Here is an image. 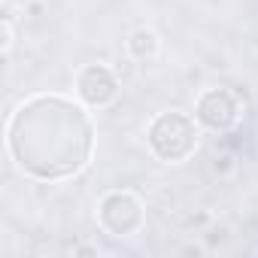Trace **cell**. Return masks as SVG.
I'll return each instance as SVG.
<instances>
[{
    "mask_svg": "<svg viewBox=\"0 0 258 258\" xmlns=\"http://www.w3.org/2000/svg\"><path fill=\"white\" fill-rule=\"evenodd\" d=\"M7 149L16 167L34 179L76 176L94 152L88 106L61 94L28 97L7 121Z\"/></svg>",
    "mask_w": 258,
    "mask_h": 258,
    "instance_id": "cell-1",
    "label": "cell"
},
{
    "mask_svg": "<svg viewBox=\"0 0 258 258\" xmlns=\"http://www.w3.org/2000/svg\"><path fill=\"white\" fill-rule=\"evenodd\" d=\"M198 140H201L198 118L188 115V112H179V109L158 112L146 127L149 152L158 161H167V164H179V161L191 158L198 152Z\"/></svg>",
    "mask_w": 258,
    "mask_h": 258,
    "instance_id": "cell-2",
    "label": "cell"
},
{
    "mask_svg": "<svg viewBox=\"0 0 258 258\" xmlns=\"http://www.w3.org/2000/svg\"><path fill=\"white\" fill-rule=\"evenodd\" d=\"M97 225L109 234V237H134L143 231L146 225V207L143 201L134 195V191H127V188H112L100 198L97 204Z\"/></svg>",
    "mask_w": 258,
    "mask_h": 258,
    "instance_id": "cell-3",
    "label": "cell"
},
{
    "mask_svg": "<svg viewBox=\"0 0 258 258\" xmlns=\"http://www.w3.org/2000/svg\"><path fill=\"white\" fill-rule=\"evenodd\" d=\"M240 115H243V103H240L237 91H231V88H207L195 103L198 124L213 134H228L240 121Z\"/></svg>",
    "mask_w": 258,
    "mask_h": 258,
    "instance_id": "cell-4",
    "label": "cell"
},
{
    "mask_svg": "<svg viewBox=\"0 0 258 258\" xmlns=\"http://www.w3.org/2000/svg\"><path fill=\"white\" fill-rule=\"evenodd\" d=\"M121 94V79L115 76L112 67L106 64H85L76 73V97L88 109H106L118 100Z\"/></svg>",
    "mask_w": 258,
    "mask_h": 258,
    "instance_id": "cell-5",
    "label": "cell"
},
{
    "mask_svg": "<svg viewBox=\"0 0 258 258\" xmlns=\"http://www.w3.org/2000/svg\"><path fill=\"white\" fill-rule=\"evenodd\" d=\"M124 49H127V55H131L134 61L146 64V61H155V58H158V52H161V40H158V34H155L152 28H137V31L127 34Z\"/></svg>",
    "mask_w": 258,
    "mask_h": 258,
    "instance_id": "cell-6",
    "label": "cell"
},
{
    "mask_svg": "<svg viewBox=\"0 0 258 258\" xmlns=\"http://www.w3.org/2000/svg\"><path fill=\"white\" fill-rule=\"evenodd\" d=\"M210 167H213L216 176H228L237 164H234V155H231V152H219V155H213V164H210Z\"/></svg>",
    "mask_w": 258,
    "mask_h": 258,
    "instance_id": "cell-7",
    "label": "cell"
},
{
    "mask_svg": "<svg viewBox=\"0 0 258 258\" xmlns=\"http://www.w3.org/2000/svg\"><path fill=\"white\" fill-rule=\"evenodd\" d=\"M13 43H16V28H13V16L7 13L4 16V55H10Z\"/></svg>",
    "mask_w": 258,
    "mask_h": 258,
    "instance_id": "cell-8",
    "label": "cell"
},
{
    "mask_svg": "<svg viewBox=\"0 0 258 258\" xmlns=\"http://www.w3.org/2000/svg\"><path fill=\"white\" fill-rule=\"evenodd\" d=\"M73 255H100V249H97V246L82 243V246H73Z\"/></svg>",
    "mask_w": 258,
    "mask_h": 258,
    "instance_id": "cell-9",
    "label": "cell"
},
{
    "mask_svg": "<svg viewBox=\"0 0 258 258\" xmlns=\"http://www.w3.org/2000/svg\"><path fill=\"white\" fill-rule=\"evenodd\" d=\"M207 222H210V216H207V213H198V216H191V219H188V225H207Z\"/></svg>",
    "mask_w": 258,
    "mask_h": 258,
    "instance_id": "cell-10",
    "label": "cell"
}]
</instances>
